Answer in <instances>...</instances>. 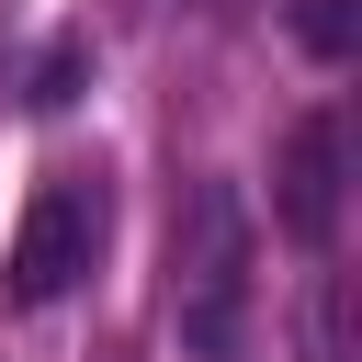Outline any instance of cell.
<instances>
[{
    "instance_id": "cell-1",
    "label": "cell",
    "mask_w": 362,
    "mask_h": 362,
    "mask_svg": "<svg viewBox=\"0 0 362 362\" xmlns=\"http://www.w3.org/2000/svg\"><path fill=\"white\" fill-rule=\"evenodd\" d=\"M170 317H181V339L215 362V339L249 317V204L226 192V181H192V204H181V249H170Z\"/></svg>"
},
{
    "instance_id": "cell-2",
    "label": "cell",
    "mask_w": 362,
    "mask_h": 362,
    "mask_svg": "<svg viewBox=\"0 0 362 362\" xmlns=\"http://www.w3.org/2000/svg\"><path fill=\"white\" fill-rule=\"evenodd\" d=\"M102 238H113V192H102L90 170H57V181L23 204V226H11V305L79 294L90 260H102Z\"/></svg>"
},
{
    "instance_id": "cell-3",
    "label": "cell",
    "mask_w": 362,
    "mask_h": 362,
    "mask_svg": "<svg viewBox=\"0 0 362 362\" xmlns=\"http://www.w3.org/2000/svg\"><path fill=\"white\" fill-rule=\"evenodd\" d=\"M339 158H351L339 113H305V124L283 136V170H272V215H283V238H294V249H328V238H339Z\"/></svg>"
},
{
    "instance_id": "cell-4",
    "label": "cell",
    "mask_w": 362,
    "mask_h": 362,
    "mask_svg": "<svg viewBox=\"0 0 362 362\" xmlns=\"http://www.w3.org/2000/svg\"><path fill=\"white\" fill-rule=\"evenodd\" d=\"M294 45H305L317 68H339V57L362 45V0H294Z\"/></svg>"
},
{
    "instance_id": "cell-5",
    "label": "cell",
    "mask_w": 362,
    "mask_h": 362,
    "mask_svg": "<svg viewBox=\"0 0 362 362\" xmlns=\"http://www.w3.org/2000/svg\"><path fill=\"white\" fill-rule=\"evenodd\" d=\"M79 68H90V57H79V45H57V57L34 68V102H45V113H57V102H79Z\"/></svg>"
}]
</instances>
